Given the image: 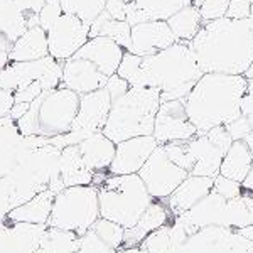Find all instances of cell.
I'll use <instances>...</instances> for the list:
<instances>
[{"instance_id":"1","label":"cell","mask_w":253,"mask_h":253,"mask_svg":"<svg viewBox=\"0 0 253 253\" xmlns=\"http://www.w3.org/2000/svg\"><path fill=\"white\" fill-rule=\"evenodd\" d=\"M189 44L203 73L245 76L253 66V17L205 22Z\"/></svg>"},{"instance_id":"2","label":"cell","mask_w":253,"mask_h":253,"mask_svg":"<svg viewBox=\"0 0 253 253\" xmlns=\"http://www.w3.org/2000/svg\"><path fill=\"white\" fill-rule=\"evenodd\" d=\"M247 86L248 80L243 75L205 73L184 100L187 117L198 135L242 117Z\"/></svg>"},{"instance_id":"3","label":"cell","mask_w":253,"mask_h":253,"mask_svg":"<svg viewBox=\"0 0 253 253\" xmlns=\"http://www.w3.org/2000/svg\"><path fill=\"white\" fill-rule=\"evenodd\" d=\"M203 75L191 44L177 41L164 51L142 58L140 69L130 86L161 89L162 101L186 100Z\"/></svg>"},{"instance_id":"4","label":"cell","mask_w":253,"mask_h":253,"mask_svg":"<svg viewBox=\"0 0 253 253\" xmlns=\"http://www.w3.org/2000/svg\"><path fill=\"white\" fill-rule=\"evenodd\" d=\"M61 149L47 137L22 135L17 166L7 175L12 187V206L17 208L46 191L52 179L59 177Z\"/></svg>"},{"instance_id":"5","label":"cell","mask_w":253,"mask_h":253,"mask_svg":"<svg viewBox=\"0 0 253 253\" xmlns=\"http://www.w3.org/2000/svg\"><path fill=\"white\" fill-rule=\"evenodd\" d=\"M161 103V89L130 86L124 96L112 103L103 133L115 144L133 137L152 135Z\"/></svg>"},{"instance_id":"6","label":"cell","mask_w":253,"mask_h":253,"mask_svg":"<svg viewBox=\"0 0 253 253\" xmlns=\"http://www.w3.org/2000/svg\"><path fill=\"white\" fill-rule=\"evenodd\" d=\"M100 218L115 221L125 230L135 226L154 198L138 174L112 175L98 187Z\"/></svg>"},{"instance_id":"7","label":"cell","mask_w":253,"mask_h":253,"mask_svg":"<svg viewBox=\"0 0 253 253\" xmlns=\"http://www.w3.org/2000/svg\"><path fill=\"white\" fill-rule=\"evenodd\" d=\"M100 219V199L96 186L66 187L54 196L47 226L73 231L78 236L91 230Z\"/></svg>"},{"instance_id":"8","label":"cell","mask_w":253,"mask_h":253,"mask_svg":"<svg viewBox=\"0 0 253 253\" xmlns=\"http://www.w3.org/2000/svg\"><path fill=\"white\" fill-rule=\"evenodd\" d=\"M38 105V135L52 138L71 130L80 108V95L59 86L36 98Z\"/></svg>"},{"instance_id":"9","label":"cell","mask_w":253,"mask_h":253,"mask_svg":"<svg viewBox=\"0 0 253 253\" xmlns=\"http://www.w3.org/2000/svg\"><path fill=\"white\" fill-rule=\"evenodd\" d=\"M41 81L44 91H51L61 86L63 81V63L52 56L27 63H10L0 75V86L15 93L29 84Z\"/></svg>"},{"instance_id":"10","label":"cell","mask_w":253,"mask_h":253,"mask_svg":"<svg viewBox=\"0 0 253 253\" xmlns=\"http://www.w3.org/2000/svg\"><path fill=\"white\" fill-rule=\"evenodd\" d=\"M138 175L142 177L150 196L159 201H164L177 189V186L189 175V172L175 166L166 154L164 145H159L140 169Z\"/></svg>"},{"instance_id":"11","label":"cell","mask_w":253,"mask_h":253,"mask_svg":"<svg viewBox=\"0 0 253 253\" xmlns=\"http://www.w3.org/2000/svg\"><path fill=\"white\" fill-rule=\"evenodd\" d=\"M89 39V26L73 14H63L47 31L49 56L64 63L71 59Z\"/></svg>"},{"instance_id":"12","label":"cell","mask_w":253,"mask_h":253,"mask_svg":"<svg viewBox=\"0 0 253 253\" xmlns=\"http://www.w3.org/2000/svg\"><path fill=\"white\" fill-rule=\"evenodd\" d=\"M182 253H253V243L231 228L208 226L187 238Z\"/></svg>"},{"instance_id":"13","label":"cell","mask_w":253,"mask_h":253,"mask_svg":"<svg viewBox=\"0 0 253 253\" xmlns=\"http://www.w3.org/2000/svg\"><path fill=\"white\" fill-rule=\"evenodd\" d=\"M154 137L159 145L172 142H189L198 135L186 112L184 100L162 101L154 124Z\"/></svg>"},{"instance_id":"14","label":"cell","mask_w":253,"mask_h":253,"mask_svg":"<svg viewBox=\"0 0 253 253\" xmlns=\"http://www.w3.org/2000/svg\"><path fill=\"white\" fill-rule=\"evenodd\" d=\"M174 221L181 224L189 236L208 226L226 228V199L211 191L189 211L174 216Z\"/></svg>"},{"instance_id":"15","label":"cell","mask_w":253,"mask_h":253,"mask_svg":"<svg viewBox=\"0 0 253 253\" xmlns=\"http://www.w3.org/2000/svg\"><path fill=\"white\" fill-rule=\"evenodd\" d=\"M157 147L159 142L154 135L133 137L120 142L117 144L115 157H113L108 172L112 175L138 174Z\"/></svg>"},{"instance_id":"16","label":"cell","mask_w":253,"mask_h":253,"mask_svg":"<svg viewBox=\"0 0 253 253\" xmlns=\"http://www.w3.org/2000/svg\"><path fill=\"white\" fill-rule=\"evenodd\" d=\"M174 42H177V39L170 31L167 20H149L132 26V44L128 51L145 58L164 51Z\"/></svg>"},{"instance_id":"17","label":"cell","mask_w":253,"mask_h":253,"mask_svg":"<svg viewBox=\"0 0 253 253\" xmlns=\"http://www.w3.org/2000/svg\"><path fill=\"white\" fill-rule=\"evenodd\" d=\"M47 230V224L0 223V253H34Z\"/></svg>"},{"instance_id":"18","label":"cell","mask_w":253,"mask_h":253,"mask_svg":"<svg viewBox=\"0 0 253 253\" xmlns=\"http://www.w3.org/2000/svg\"><path fill=\"white\" fill-rule=\"evenodd\" d=\"M107 81L108 76H105L95 64L83 58L73 56L71 59L63 63V81H61V86L73 89L80 96L105 88Z\"/></svg>"},{"instance_id":"19","label":"cell","mask_w":253,"mask_h":253,"mask_svg":"<svg viewBox=\"0 0 253 253\" xmlns=\"http://www.w3.org/2000/svg\"><path fill=\"white\" fill-rule=\"evenodd\" d=\"M124 54L125 49L120 44H117L110 38H105V36H98V38H89L88 42L75 56L93 63L105 76L110 78V76L117 75Z\"/></svg>"},{"instance_id":"20","label":"cell","mask_w":253,"mask_h":253,"mask_svg":"<svg viewBox=\"0 0 253 253\" xmlns=\"http://www.w3.org/2000/svg\"><path fill=\"white\" fill-rule=\"evenodd\" d=\"M186 145L191 154V159L194 162V167L189 174L203 175V177H211V179L219 175L223 157L226 154L221 147L216 145L206 133L196 135L189 142H186Z\"/></svg>"},{"instance_id":"21","label":"cell","mask_w":253,"mask_h":253,"mask_svg":"<svg viewBox=\"0 0 253 253\" xmlns=\"http://www.w3.org/2000/svg\"><path fill=\"white\" fill-rule=\"evenodd\" d=\"M213 184H214V179L189 174L177 186V189L167 199H164V201L167 208L170 210V213H172V216H179L198 205L203 198H206L213 191Z\"/></svg>"},{"instance_id":"22","label":"cell","mask_w":253,"mask_h":253,"mask_svg":"<svg viewBox=\"0 0 253 253\" xmlns=\"http://www.w3.org/2000/svg\"><path fill=\"white\" fill-rule=\"evenodd\" d=\"M193 5L191 0H132L126 5V22L137 26L149 20H167L175 12Z\"/></svg>"},{"instance_id":"23","label":"cell","mask_w":253,"mask_h":253,"mask_svg":"<svg viewBox=\"0 0 253 253\" xmlns=\"http://www.w3.org/2000/svg\"><path fill=\"white\" fill-rule=\"evenodd\" d=\"M172 219L174 216L169 208H167L166 201L154 199L152 205L144 211V214L140 216V219L137 221L135 226H132L130 230H125L124 247H138V245L144 243V240L150 233L169 224Z\"/></svg>"},{"instance_id":"24","label":"cell","mask_w":253,"mask_h":253,"mask_svg":"<svg viewBox=\"0 0 253 253\" xmlns=\"http://www.w3.org/2000/svg\"><path fill=\"white\" fill-rule=\"evenodd\" d=\"M78 149L91 172H108L115 157L117 144L110 140L103 132H96L78 144Z\"/></svg>"},{"instance_id":"25","label":"cell","mask_w":253,"mask_h":253,"mask_svg":"<svg viewBox=\"0 0 253 253\" xmlns=\"http://www.w3.org/2000/svg\"><path fill=\"white\" fill-rule=\"evenodd\" d=\"M49 56L47 32L41 26L27 29L9 51L10 63H27V61L42 59Z\"/></svg>"},{"instance_id":"26","label":"cell","mask_w":253,"mask_h":253,"mask_svg":"<svg viewBox=\"0 0 253 253\" xmlns=\"http://www.w3.org/2000/svg\"><path fill=\"white\" fill-rule=\"evenodd\" d=\"M59 175L66 187L75 186H91L95 172L84 164L78 145H69L61 150L59 157Z\"/></svg>"},{"instance_id":"27","label":"cell","mask_w":253,"mask_h":253,"mask_svg":"<svg viewBox=\"0 0 253 253\" xmlns=\"http://www.w3.org/2000/svg\"><path fill=\"white\" fill-rule=\"evenodd\" d=\"M22 133L10 117L0 118V177H7L17 166Z\"/></svg>"},{"instance_id":"28","label":"cell","mask_w":253,"mask_h":253,"mask_svg":"<svg viewBox=\"0 0 253 253\" xmlns=\"http://www.w3.org/2000/svg\"><path fill=\"white\" fill-rule=\"evenodd\" d=\"M54 193L52 191H42L34 196L27 203L20 205L10 211L7 221L14 223H31V224H47L51 218L52 203H54Z\"/></svg>"},{"instance_id":"29","label":"cell","mask_w":253,"mask_h":253,"mask_svg":"<svg viewBox=\"0 0 253 253\" xmlns=\"http://www.w3.org/2000/svg\"><path fill=\"white\" fill-rule=\"evenodd\" d=\"M189 238L186 230L174 219L166 226L159 228L144 240V247L149 253H182Z\"/></svg>"},{"instance_id":"30","label":"cell","mask_w":253,"mask_h":253,"mask_svg":"<svg viewBox=\"0 0 253 253\" xmlns=\"http://www.w3.org/2000/svg\"><path fill=\"white\" fill-rule=\"evenodd\" d=\"M253 167V156L243 140H235L224 154L219 174L236 182H243L248 170Z\"/></svg>"},{"instance_id":"31","label":"cell","mask_w":253,"mask_h":253,"mask_svg":"<svg viewBox=\"0 0 253 253\" xmlns=\"http://www.w3.org/2000/svg\"><path fill=\"white\" fill-rule=\"evenodd\" d=\"M98 36L113 39L125 51H128L130 44H132V26L126 20L112 19L108 12L103 10L95 22L89 26V38H98Z\"/></svg>"},{"instance_id":"32","label":"cell","mask_w":253,"mask_h":253,"mask_svg":"<svg viewBox=\"0 0 253 253\" xmlns=\"http://www.w3.org/2000/svg\"><path fill=\"white\" fill-rule=\"evenodd\" d=\"M170 31L175 36L177 41L182 42H191L194 39V36L198 34L199 29L203 27L205 20H203L199 9L194 5H187L179 12H175L172 17L167 19Z\"/></svg>"},{"instance_id":"33","label":"cell","mask_w":253,"mask_h":253,"mask_svg":"<svg viewBox=\"0 0 253 253\" xmlns=\"http://www.w3.org/2000/svg\"><path fill=\"white\" fill-rule=\"evenodd\" d=\"M253 224V193L243 191L242 196L226 201V228L242 230Z\"/></svg>"},{"instance_id":"34","label":"cell","mask_w":253,"mask_h":253,"mask_svg":"<svg viewBox=\"0 0 253 253\" xmlns=\"http://www.w3.org/2000/svg\"><path fill=\"white\" fill-rule=\"evenodd\" d=\"M80 236L73 231L58 230L47 226L46 233L41 240L39 248L34 253H76Z\"/></svg>"},{"instance_id":"35","label":"cell","mask_w":253,"mask_h":253,"mask_svg":"<svg viewBox=\"0 0 253 253\" xmlns=\"http://www.w3.org/2000/svg\"><path fill=\"white\" fill-rule=\"evenodd\" d=\"M91 230L98 235V238L103 240L108 247L120 250L124 247V240H125V228L120 226L115 221H110V219L100 218L98 221L93 224Z\"/></svg>"},{"instance_id":"36","label":"cell","mask_w":253,"mask_h":253,"mask_svg":"<svg viewBox=\"0 0 253 253\" xmlns=\"http://www.w3.org/2000/svg\"><path fill=\"white\" fill-rule=\"evenodd\" d=\"M166 149V154L169 156L170 161L174 162L175 166L182 167L187 172H191L194 167V162L191 159V154L187 150V145L186 142H172V144H166L164 145Z\"/></svg>"},{"instance_id":"37","label":"cell","mask_w":253,"mask_h":253,"mask_svg":"<svg viewBox=\"0 0 253 253\" xmlns=\"http://www.w3.org/2000/svg\"><path fill=\"white\" fill-rule=\"evenodd\" d=\"M228 7H230V0H203L199 5V14L205 22H211V20L226 17Z\"/></svg>"},{"instance_id":"38","label":"cell","mask_w":253,"mask_h":253,"mask_svg":"<svg viewBox=\"0 0 253 253\" xmlns=\"http://www.w3.org/2000/svg\"><path fill=\"white\" fill-rule=\"evenodd\" d=\"M213 191L218 193L219 196H223L228 201V199H235V198H238V196H242L243 187H242V182H236L233 179H228L219 174L214 177Z\"/></svg>"},{"instance_id":"39","label":"cell","mask_w":253,"mask_h":253,"mask_svg":"<svg viewBox=\"0 0 253 253\" xmlns=\"http://www.w3.org/2000/svg\"><path fill=\"white\" fill-rule=\"evenodd\" d=\"M63 14H64V10L59 0H47V2L44 3L42 10L39 12V26L47 32L51 29L52 24H54Z\"/></svg>"},{"instance_id":"40","label":"cell","mask_w":253,"mask_h":253,"mask_svg":"<svg viewBox=\"0 0 253 253\" xmlns=\"http://www.w3.org/2000/svg\"><path fill=\"white\" fill-rule=\"evenodd\" d=\"M140 64H142V56H137L130 51H125L124 54V59H122L120 66H118V71L117 75L120 78H124L128 81V84L132 83V80L135 78V75L140 69Z\"/></svg>"},{"instance_id":"41","label":"cell","mask_w":253,"mask_h":253,"mask_svg":"<svg viewBox=\"0 0 253 253\" xmlns=\"http://www.w3.org/2000/svg\"><path fill=\"white\" fill-rule=\"evenodd\" d=\"M226 17L233 20H245L253 17V0H230Z\"/></svg>"},{"instance_id":"42","label":"cell","mask_w":253,"mask_h":253,"mask_svg":"<svg viewBox=\"0 0 253 253\" xmlns=\"http://www.w3.org/2000/svg\"><path fill=\"white\" fill-rule=\"evenodd\" d=\"M14 210L12 206V187L7 177H0V223L7 221V216Z\"/></svg>"},{"instance_id":"43","label":"cell","mask_w":253,"mask_h":253,"mask_svg":"<svg viewBox=\"0 0 253 253\" xmlns=\"http://www.w3.org/2000/svg\"><path fill=\"white\" fill-rule=\"evenodd\" d=\"M105 89L110 93L112 101H115V100H118V98L124 96L125 93L128 91L130 84H128V81H126V80L120 78L118 75H113V76H110V78H108L107 84H105Z\"/></svg>"},{"instance_id":"44","label":"cell","mask_w":253,"mask_h":253,"mask_svg":"<svg viewBox=\"0 0 253 253\" xmlns=\"http://www.w3.org/2000/svg\"><path fill=\"white\" fill-rule=\"evenodd\" d=\"M224 126H226L228 133H230L231 138H233V142L235 140H243V138L252 132V126H250L248 120L243 115L238 117L236 120H233L231 124H228V125H224Z\"/></svg>"},{"instance_id":"45","label":"cell","mask_w":253,"mask_h":253,"mask_svg":"<svg viewBox=\"0 0 253 253\" xmlns=\"http://www.w3.org/2000/svg\"><path fill=\"white\" fill-rule=\"evenodd\" d=\"M242 115L247 118L253 130V78L248 80L247 93H245V96L242 100Z\"/></svg>"},{"instance_id":"46","label":"cell","mask_w":253,"mask_h":253,"mask_svg":"<svg viewBox=\"0 0 253 253\" xmlns=\"http://www.w3.org/2000/svg\"><path fill=\"white\" fill-rule=\"evenodd\" d=\"M126 5L124 0H107L105 10L110 14V17L115 20H126Z\"/></svg>"},{"instance_id":"47","label":"cell","mask_w":253,"mask_h":253,"mask_svg":"<svg viewBox=\"0 0 253 253\" xmlns=\"http://www.w3.org/2000/svg\"><path fill=\"white\" fill-rule=\"evenodd\" d=\"M15 100H14V93L9 89H3L0 86V118L10 117L12 107H14Z\"/></svg>"},{"instance_id":"48","label":"cell","mask_w":253,"mask_h":253,"mask_svg":"<svg viewBox=\"0 0 253 253\" xmlns=\"http://www.w3.org/2000/svg\"><path fill=\"white\" fill-rule=\"evenodd\" d=\"M31 108V103H14L12 107V112H10V118H14L15 122L20 120Z\"/></svg>"},{"instance_id":"49","label":"cell","mask_w":253,"mask_h":253,"mask_svg":"<svg viewBox=\"0 0 253 253\" xmlns=\"http://www.w3.org/2000/svg\"><path fill=\"white\" fill-rule=\"evenodd\" d=\"M242 187H243V191H248V193H253V167H252L250 170H248L247 177L243 179Z\"/></svg>"},{"instance_id":"50","label":"cell","mask_w":253,"mask_h":253,"mask_svg":"<svg viewBox=\"0 0 253 253\" xmlns=\"http://www.w3.org/2000/svg\"><path fill=\"white\" fill-rule=\"evenodd\" d=\"M118 253H149L144 245H138V247H124L118 250Z\"/></svg>"},{"instance_id":"51","label":"cell","mask_w":253,"mask_h":253,"mask_svg":"<svg viewBox=\"0 0 253 253\" xmlns=\"http://www.w3.org/2000/svg\"><path fill=\"white\" fill-rule=\"evenodd\" d=\"M10 64V58H9V52L7 51H0V75L3 73V69Z\"/></svg>"},{"instance_id":"52","label":"cell","mask_w":253,"mask_h":253,"mask_svg":"<svg viewBox=\"0 0 253 253\" xmlns=\"http://www.w3.org/2000/svg\"><path fill=\"white\" fill-rule=\"evenodd\" d=\"M238 233L245 236L247 240H250V242L253 243V224L252 226H247V228H242V230H238Z\"/></svg>"},{"instance_id":"53","label":"cell","mask_w":253,"mask_h":253,"mask_svg":"<svg viewBox=\"0 0 253 253\" xmlns=\"http://www.w3.org/2000/svg\"><path fill=\"white\" fill-rule=\"evenodd\" d=\"M243 142H245V144H247L248 150H250V152H252V156H253V130H252L250 133H248L247 137L243 138Z\"/></svg>"},{"instance_id":"54","label":"cell","mask_w":253,"mask_h":253,"mask_svg":"<svg viewBox=\"0 0 253 253\" xmlns=\"http://www.w3.org/2000/svg\"><path fill=\"white\" fill-rule=\"evenodd\" d=\"M245 78H247V80H252V78H253V66L247 71V75H245Z\"/></svg>"},{"instance_id":"55","label":"cell","mask_w":253,"mask_h":253,"mask_svg":"<svg viewBox=\"0 0 253 253\" xmlns=\"http://www.w3.org/2000/svg\"><path fill=\"white\" fill-rule=\"evenodd\" d=\"M191 2H193V5H194V7H198V9H199V5H201L203 0H191Z\"/></svg>"},{"instance_id":"56","label":"cell","mask_w":253,"mask_h":253,"mask_svg":"<svg viewBox=\"0 0 253 253\" xmlns=\"http://www.w3.org/2000/svg\"><path fill=\"white\" fill-rule=\"evenodd\" d=\"M124 2H126V3H128V2H132V0H124Z\"/></svg>"}]
</instances>
